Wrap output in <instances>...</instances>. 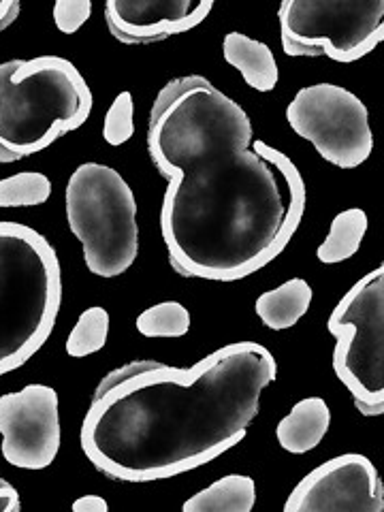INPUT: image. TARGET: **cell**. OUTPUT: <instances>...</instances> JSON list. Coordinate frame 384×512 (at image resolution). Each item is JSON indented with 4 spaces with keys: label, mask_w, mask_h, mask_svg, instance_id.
<instances>
[{
    "label": "cell",
    "mask_w": 384,
    "mask_h": 512,
    "mask_svg": "<svg viewBox=\"0 0 384 512\" xmlns=\"http://www.w3.org/2000/svg\"><path fill=\"white\" fill-rule=\"evenodd\" d=\"M148 152L167 180L160 233L180 276L248 278L297 233L308 199L297 165L254 141L244 107L210 79L178 77L158 92Z\"/></svg>",
    "instance_id": "obj_1"
},
{
    "label": "cell",
    "mask_w": 384,
    "mask_h": 512,
    "mask_svg": "<svg viewBox=\"0 0 384 512\" xmlns=\"http://www.w3.org/2000/svg\"><path fill=\"white\" fill-rule=\"evenodd\" d=\"M278 376L256 342L227 344L192 367L156 361L94 393L82 451L107 478L152 483L195 470L242 442Z\"/></svg>",
    "instance_id": "obj_2"
},
{
    "label": "cell",
    "mask_w": 384,
    "mask_h": 512,
    "mask_svg": "<svg viewBox=\"0 0 384 512\" xmlns=\"http://www.w3.org/2000/svg\"><path fill=\"white\" fill-rule=\"evenodd\" d=\"M92 90L60 56L0 62V165L39 154L92 114Z\"/></svg>",
    "instance_id": "obj_3"
},
{
    "label": "cell",
    "mask_w": 384,
    "mask_h": 512,
    "mask_svg": "<svg viewBox=\"0 0 384 512\" xmlns=\"http://www.w3.org/2000/svg\"><path fill=\"white\" fill-rule=\"evenodd\" d=\"M62 306V269L50 239L0 222V376L18 370L50 338Z\"/></svg>",
    "instance_id": "obj_4"
},
{
    "label": "cell",
    "mask_w": 384,
    "mask_h": 512,
    "mask_svg": "<svg viewBox=\"0 0 384 512\" xmlns=\"http://www.w3.org/2000/svg\"><path fill=\"white\" fill-rule=\"evenodd\" d=\"M64 207L90 274L118 278L133 267L139 254L137 199L120 171L101 163L79 165L64 190Z\"/></svg>",
    "instance_id": "obj_5"
},
{
    "label": "cell",
    "mask_w": 384,
    "mask_h": 512,
    "mask_svg": "<svg viewBox=\"0 0 384 512\" xmlns=\"http://www.w3.org/2000/svg\"><path fill=\"white\" fill-rule=\"evenodd\" d=\"M333 370L365 416L384 412V267L365 274L333 308Z\"/></svg>",
    "instance_id": "obj_6"
},
{
    "label": "cell",
    "mask_w": 384,
    "mask_h": 512,
    "mask_svg": "<svg viewBox=\"0 0 384 512\" xmlns=\"http://www.w3.org/2000/svg\"><path fill=\"white\" fill-rule=\"evenodd\" d=\"M288 56L357 62L384 39L382 0H284L278 9Z\"/></svg>",
    "instance_id": "obj_7"
},
{
    "label": "cell",
    "mask_w": 384,
    "mask_h": 512,
    "mask_svg": "<svg viewBox=\"0 0 384 512\" xmlns=\"http://www.w3.org/2000/svg\"><path fill=\"white\" fill-rule=\"evenodd\" d=\"M286 120L327 163L340 169H357L374 152L370 111L357 94L342 86L301 88L286 107Z\"/></svg>",
    "instance_id": "obj_8"
},
{
    "label": "cell",
    "mask_w": 384,
    "mask_h": 512,
    "mask_svg": "<svg viewBox=\"0 0 384 512\" xmlns=\"http://www.w3.org/2000/svg\"><path fill=\"white\" fill-rule=\"evenodd\" d=\"M58 393L47 384L0 395V453L13 468L45 470L60 451Z\"/></svg>",
    "instance_id": "obj_9"
},
{
    "label": "cell",
    "mask_w": 384,
    "mask_h": 512,
    "mask_svg": "<svg viewBox=\"0 0 384 512\" xmlns=\"http://www.w3.org/2000/svg\"><path fill=\"white\" fill-rule=\"evenodd\" d=\"M286 512H382L384 487L374 463L346 453L325 461L301 478L286 502Z\"/></svg>",
    "instance_id": "obj_10"
},
{
    "label": "cell",
    "mask_w": 384,
    "mask_h": 512,
    "mask_svg": "<svg viewBox=\"0 0 384 512\" xmlns=\"http://www.w3.org/2000/svg\"><path fill=\"white\" fill-rule=\"evenodd\" d=\"M214 0H109V32L126 45H148L182 35L205 22Z\"/></svg>",
    "instance_id": "obj_11"
},
{
    "label": "cell",
    "mask_w": 384,
    "mask_h": 512,
    "mask_svg": "<svg viewBox=\"0 0 384 512\" xmlns=\"http://www.w3.org/2000/svg\"><path fill=\"white\" fill-rule=\"evenodd\" d=\"M331 427V410L323 397H306L276 427L278 444L291 455H306L323 442Z\"/></svg>",
    "instance_id": "obj_12"
},
{
    "label": "cell",
    "mask_w": 384,
    "mask_h": 512,
    "mask_svg": "<svg viewBox=\"0 0 384 512\" xmlns=\"http://www.w3.org/2000/svg\"><path fill=\"white\" fill-rule=\"evenodd\" d=\"M222 56L233 69L239 71L252 90L271 92L278 86L280 69L267 43L233 30L222 41Z\"/></svg>",
    "instance_id": "obj_13"
},
{
    "label": "cell",
    "mask_w": 384,
    "mask_h": 512,
    "mask_svg": "<svg viewBox=\"0 0 384 512\" xmlns=\"http://www.w3.org/2000/svg\"><path fill=\"white\" fill-rule=\"evenodd\" d=\"M314 291L303 278H291L263 293L254 303V312L267 329L284 331L295 327L308 314Z\"/></svg>",
    "instance_id": "obj_14"
},
{
    "label": "cell",
    "mask_w": 384,
    "mask_h": 512,
    "mask_svg": "<svg viewBox=\"0 0 384 512\" xmlns=\"http://www.w3.org/2000/svg\"><path fill=\"white\" fill-rule=\"evenodd\" d=\"M256 504L254 478L229 474L195 493L182 504L184 512H250Z\"/></svg>",
    "instance_id": "obj_15"
},
{
    "label": "cell",
    "mask_w": 384,
    "mask_h": 512,
    "mask_svg": "<svg viewBox=\"0 0 384 512\" xmlns=\"http://www.w3.org/2000/svg\"><path fill=\"white\" fill-rule=\"evenodd\" d=\"M367 233V214L359 207H350V210L340 212L331 220L329 235L325 242L318 246L316 259L325 265H335L348 261L355 256L363 244V237Z\"/></svg>",
    "instance_id": "obj_16"
},
{
    "label": "cell",
    "mask_w": 384,
    "mask_h": 512,
    "mask_svg": "<svg viewBox=\"0 0 384 512\" xmlns=\"http://www.w3.org/2000/svg\"><path fill=\"white\" fill-rule=\"evenodd\" d=\"M190 312L180 301H163L137 316V331L143 338H184L190 331Z\"/></svg>",
    "instance_id": "obj_17"
},
{
    "label": "cell",
    "mask_w": 384,
    "mask_h": 512,
    "mask_svg": "<svg viewBox=\"0 0 384 512\" xmlns=\"http://www.w3.org/2000/svg\"><path fill=\"white\" fill-rule=\"evenodd\" d=\"M109 338V312L101 306H92L79 314L73 331L67 338L69 357L84 359L103 350Z\"/></svg>",
    "instance_id": "obj_18"
},
{
    "label": "cell",
    "mask_w": 384,
    "mask_h": 512,
    "mask_svg": "<svg viewBox=\"0 0 384 512\" xmlns=\"http://www.w3.org/2000/svg\"><path fill=\"white\" fill-rule=\"evenodd\" d=\"M52 195V182L45 173L22 171L0 180V207H37Z\"/></svg>",
    "instance_id": "obj_19"
},
{
    "label": "cell",
    "mask_w": 384,
    "mask_h": 512,
    "mask_svg": "<svg viewBox=\"0 0 384 512\" xmlns=\"http://www.w3.org/2000/svg\"><path fill=\"white\" fill-rule=\"evenodd\" d=\"M135 135V103L131 92H120L105 114L103 137L109 146H122Z\"/></svg>",
    "instance_id": "obj_20"
},
{
    "label": "cell",
    "mask_w": 384,
    "mask_h": 512,
    "mask_svg": "<svg viewBox=\"0 0 384 512\" xmlns=\"http://www.w3.org/2000/svg\"><path fill=\"white\" fill-rule=\"evenodd\" d=\"M54 24L64 35H75L92 15L90 0H58L52 9Z\"/></svg>",
    "instance_id": "obj_21"
},
{
    "label": "cell",
    "mask_w": 384,
    "mask_h": 512,
    "mask_svg": "<svg viewBox=\"0 0 384 512\" xmlns=\"http://www.w3.org/2000/svg\"><path fill=\"white\" fill-rule=\"evenodd\" d=\"M22 508L20 493L13 485L0 478V512H18Z\"/></svg>",
    "instance_id": "obj_22"
},
{
    "label": "cell",
    "mask_w": 384,
    "mask_h": 512,
    "mask_svg": "<svg viewBox=\"0 0 384 512\" xmlns=\"http://www.w3.org/2000/svg\"><path fill=\"white\" fill-rule=\"evenodd\" d=\"M73 512H107L109 504L101 495H82V498L73 502Z\"/></svg>",
    "instance_id": "obj_23"
},
{
    "label": "cell",
    "mask_w": 384,
    "mask_h": 512,
    "mask_svg": "<svg viewBox=\"0 0 384 512\" xmlns=\"http://www.w3.org/2000/svg\"><path fill=\"white\" fill-rule=\"evenodd\" d=\"M22 5L18 0H0V32L7 30L15 20L20 18Z\"/></svg>",
    "instance_id": "obj_24"
}]
</instances>
